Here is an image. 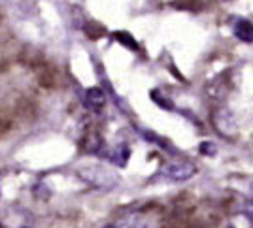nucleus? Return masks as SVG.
<instances>
[{
	"instance_id": "7",
	"label": "nucleus",
	"mask_w": 253,
	"mask_h": 228,
	"mask_svg": "<svg viewBox=\"0 0 253 228\" xmlns=\"http://www.w3.org/2000/svg\"><path fill=\"white\" fill-rule=\"evenodd\" d=\"M252 190H253V185H252Z\"/></svg>"
},
{
	"instance_id": "6",
	"label": "nucleus",
	"mask_w": 253,
	"mask_h": 228,
	"mask_svg": "<svg viewBox=\"0 0 253 228\" xmlns=\"http://www.w3.org/2000/svg\"><path fill=\"white\" fill-rule=\"evenodd\" d=\"M201 151L202 153H208V155H213V153H215V147L211 144H202Z\"/></svg>"
},
{
	"instance_id": "8",
	"label": "nucleus",
	"mask_w": 253,
	"mask_h": 228,
	"mask_svg": "<svg viewBox=\"0 0 253 228\" xmlns=\"http://www.w3.org/2000/svg\"><path fill=\"white\" fill-rule=\"evenodd\" d=\"M0 194H2V192H0Z\"/></svg>"
},
{
	"instance_id": "3",
	"label": "nucleus",
	"mask_w": 253,
	"mask_h": 228,
	"mask_svg": "<svg viewBox=\"0 0 253 228\" xmlns=\"http://www.w3.org/2000/svg\"><path fill=\"white\" fill-rule=\"evenodd\" d=\"M232 32H234V36L238 38V40L242 41H248V43H252L253 41V23L248 19H244V17H236V19L232 21Z\"/></svg>"
},
{
	"instance_id": "4",
	"label": "nucleus",
	"mask_w": 253,
	"mask_h": 228,
	"mask_svg": "<svg viewBox=\"0 0 253 228\" xmlns=\"http://www.w3.org/2000/svg\"><path fill=\"white\" fill-rule=\"evenodd\" d=\"M104 102H106V96L100 89H89V91H87V106H89V108L98 110V108L104 106Z\"/></svg>"
},
{
	"instance_id": "5",
	"label": "nucleus",
	"mask_w": 253,
	"mask_h": 228,
	"mask_svg": "<svg viewBox=\"0 0 253 228\" xmlns=\"http://www.w3.org/2000/svg\"><path fill=\"white\" fill-rule=\"evenodd\" d=\"M242 211H244V215H246V217L253 223V198H252V200H244Z\"/></svg>"
},
{
	"instance_id": "1",
	"label": "nucleus",
	"mask_w": 253,
	"mask_h": 228,
	"mask_svg": "<svg viewBox=\"0 0 253 228\" xmlns=\"http://www.w3.org/2000/svg\"><path fill=\"white\" fill-rule=\"evenodd\" d=\"M197 174V168L195 164H191L187 160H178V162H170L161 170V176L169 181L174 183H181V181H187L191 177Z\"/></svg>"
},
{
	"instance_id": "2",
	"label": "nucleus",
	"mask_w": 253,
	"mask_h": 228,
	"mask_svg": "<svg viewBox=\"0 0 253 228\" xmlns=\"http://www.w3.org/2000/svg\"><path fill=\"white\" fill-rule=\"evenodd\" d=\"M213 124L223 136H232L236 132V119L229 110H219L213 115Z\"/></svg>"
}]
</instances>
